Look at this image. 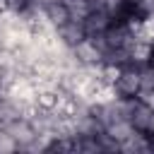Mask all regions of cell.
<instances>
[{
  "label": "cell",
  "mask_w": 154,
  "mask_h": 154,
  "mask_svg": "<svg viewBox=\"0 0 154 154\" xmlns=\"http://www.w3.org/2000/svg\"><path fill=\"white\" fill-rule=\"evenodd\" d=\"M147 65H149V67L154 70V46L149 48V55H147Z\"/></svg>",
  "instance_id": "obj_1"
}]
</instances>
